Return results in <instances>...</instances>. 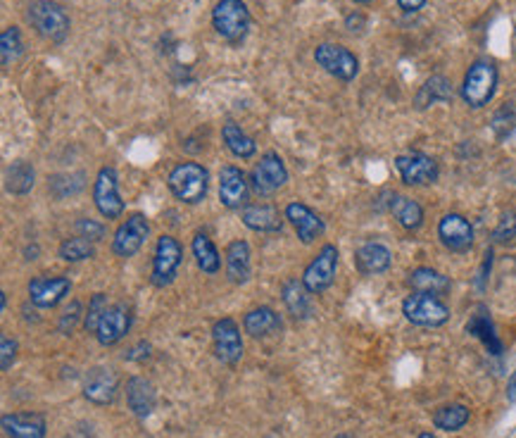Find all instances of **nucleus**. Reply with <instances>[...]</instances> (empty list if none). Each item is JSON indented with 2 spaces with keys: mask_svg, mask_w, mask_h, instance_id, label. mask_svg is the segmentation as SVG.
I'll return each mask as SVG.
<instances>
[{
  "mask_svg": "<svg viewBox=\"0 0 516 438\" xmlns=\"http://www.w3.org/2000/svg\"><path fill=\"white\" fill-rule=\"evenodd\" d=\"M284 215L285 219L291 222V226L295 229V233H298V239L302 241L305 246L314 243V241L319 239V236H324V232H327L324 219L314 213L312 207L305 206V203H300V200H295L291 206H285Z\"/></svg>",
  "mask_w": 516,
  "mask_h": 438,
  "instance_id": "obj_19",
  "label": "nucleus"
},
{
  "mask_svg": "<svg viewBox=\"0 0 516 438\" xmlns=\"http://www.w3.org/2000/svg\"><path fill=\"white\" fill-rule=\"evenodd\" d=\"M336 269H338V248L333 243H327L305 267L302 284L312 295H321L336 281Z\"/></svg>",
  "mask_w": 516,
  "mask_h": 438,
  "instance_id": "obj_9",
  "label": "nucleus"
},
{
  "mask_svg": "<svg viewBox=\"0 0 516 438\" xmlns=\"http://www.w3.org/2000/svg\"><path fill=\"white\" fill-rule=\"evenodd\" d=\"M314 62L319 65L324 72L340 79V82H353L357 72H360V60L353 50L338 43H319L314 48Z\"/></svg>",
  "mask_w": 516,
  "mask_h": 438,
  "instance_id": "obj_7",
  "label": "nucleus"
},
{
  "mask_svg": "<svg viewBox=\"0 0 516 438\" xmlns=\"http://www.w3.org/2000/svg\"><path fill=\"white\" fill-rule=\"evenodd\" d=\"M184 262V248L174 236L162 233L155 243V255H153V272H150V281L153 286L167 288L174 284L179 269Z\"/></svg>",
  "mask_w": 516,
  "mask_h": 438,
  "instance_id": "obj_5",
  "label": "nucleus"
},
{
  "mask_svg": "<svg viewBox=\"0 0 516 438\" xmlns=\"http://www.w3.org/2000/svg\"><path fill=\"white\" fill-rule=\"evenodd\" d=\"M212 346L219 363L236 364L243 357V336L241 327L232 317H222L212 324Z\"/></svg>",
  "mask_w": 516,
  "mask_h": 438,
  "instance_id": "obj_13",
  "label": "nucleus"
},
{
  "mask_svg": "<svg viewBox=\"0 0 516 438\" xmlns=\"http://www.w3.org/2000/svg\"><path fill=\"white\" fill-rule=\"evenodd\" d=\"M450 101H452V83H450L448 76L435 74L426 79V83L419 89L415 105L419 110H426L435 103H450Z\"/></svg>",
  "mask_w": 516,
  "mask_h": 438,
  "instance_id": "obj_31",
  "label": "nucleus"
},
{
  "mask_svg": "<svg viewBox=\"0 0 516 438\" xmlns=\"http://www.w3.org/2000/svg\"><path fill=\"white\" fill-rule=\"evenodd\" d=\"M497 91V67L490 60H476L462 82V101L471 110H481L493 101Z\"/></svg>",
  "mask_w": 516,
  "mask_h": 438,
  "instance_id": "obj_3",
  "label": "nucleus"
},
{
  "mask_svg": "<svg viewBox=\"0 0 516 438\" xmlns=\"http://www.w3.org/2000/svg\"><path fill=\"white\" fill-rule=\"evenodd\" d=\"M438 239L450 253H469L474 246V226L464 215L450 213L438 222Z\"/></svg>",
  "mask_w": 516,
  "mask_h": 438,
  "instance_id": "obj_16",
  "label": "nucleus"
},
{
  "mask_svg": "<svg viewBox=\"0 0 516 438\" xmlns=\"http://www.w3.org/2000/svg\"><path fill=\"white\" fill-rule=\"evenodd\" d=\"M354 3H360V5H367V3H372V0H354Z\"/></svg>",
  "mask_w": 516,
  "mask_h": 438,
  "instance_id": "obj_49",
  "label": "nucleus"
},
{
  "mask_svg": "<svg viewBox=\"0 0 516 438\" xmlns=\"http://www.w3.org/2000/svg\"><path fill=\"white\" fill-rule=\"evenodd\" d=\"M5 305H7V295H5V291L0 293V310H5Z\"/></svg>",
  "mask_w": 516,
  "mask_h": 438,
  "instance_id": "obj_47",
  "label": "nucleus"
},
{
  "mask_svg": "<svg viewBox=\"0 0 516 438\" xmlns=\"http://www.w3.org/2000/svg\"><path fill=\"white\" fill-rule=\"evenodd\" d=\"M150 343L141 341L138 346H134V348L129 350V353H124V360H129V363H143V360H148L150 357Z\"/></svg>",
  "mask_w": 516,
  "mask_h": 438,
  "instance_id": "obj_44",
  "label": "nucleus"
},
{
  "mask_svg": "<svg viewBox=\"0 0 516 438\" xmlns=\"http://www.w3.org/2000/svg\"><path fill=\"white\" fill-rule=\"evenodd\" d=\"M29 301L39 310H50L60 305L72 291V281L67 276H46L39 274L29 281Z\"/></svg>",
  "mask_w": 516,
  "mask_h": 438,
  "instance_id": "obj_14",
  "label": "nucleus"
},
{
  "mask_svg": "<svg viewBox=\"0 0 516 438\" xmlns=\"http://www.w3.org/2000/svg\"><path fill=\"white\" fill-rule=\"evenodd\" d=\"M36 184L34 164L27 160H14L5 167V191L13 196H27Z\"/></svg>",
  "mask_w": 516,
  "mask_h": 438,
  "instance_id": "obj_29",
  "label": "nucleus"
},
{
  "mask_svg": "<svg viewBox=\"0 0 516 438\" xmlns=\"http://www.w3.org/2000/svg\"><path fill=\"white\" fill-rule=\"evenodd\" d=\"M493 131H495V136L503 141V138H507L512 134V131L516 129V112L514 108H512L510 103L503 105V108L497 110L495 115H493Z\"/></svg>",
  "mask_w": 516,
  "mask_h": 438,
  "instance_id": "obj_38",
  "label": "nucleus"
},
{
  "mask_svg": "<svg viewBox=\"0 0 516 438\" xmlns=\"http://www.w3.org/2000/svg\"><path fill=\"white\" fill-rule=\"evenodd\" d=\"M134 315L127 302H115L105 310V315L101 317V324L95 328V338L101 346H115L129 334Z\"/></svg>",
  "mask_w": 516,
  "mask_h": 438,
  "instance_id": "obj_17",
  "label": "nucleus"
},
{
  "mask_svg": "<svg viewBox=\"0 0 516 438\" xmlns=\"http://www.w3.org/2000/svg\"><path fill=\"white\" fill-rule=\"evenodd\" d=\"M424 5H426V0H398V7H400L402 13H407V14L419 13Z\"/></svg>",
  "mask_w": 516,
  "mask_h": 438,
  "instance_id": "obj_45",
  "label": "nucleus"
},
{
  "mask_svg": "<svg viewBox=\"0 0 516 438\" xmlns=\"http://www.w3.org/2000/svg\"><path fill=\"white\" fill-rule=\"evenodd\" d=\"M27 20L36 34L53 43L65 41L72 29L67 10L55 0H34L27 10Z\"/></svg>",
  "mask_w": 516,
  "mask_h": 438,
  "instance_id": "obj_1",
  "label": "nucleus"
},
{
  "mask_svg": "<svg viewBox=\"0 0 516 438\" xmlns=\"http://www.w3.org/2000/svg\"><path fill=\"white\" fill-rule=\"evenodd\" d=\"M150 236V222L143 213H134L124 219L112 239V253L117 258H134Z\"/></svg>",
  "mask_w": 516,
  "mask_h": 438,
  "instance_id": "obj_12",
  "label": "nucleus"
},
{
  "mask_svg": "<svg viewBox=\"0 0 516 438\" xmlns=\"http://www.w3.org/2000/svg\"><path fill=\"white\" fill-rule=\"evenodd\" d=\"M241 219L250 232L279 233L284 229L285 215H281L276 207L267 206V203H252V206L243 207Z\"/></svg>",
  "mask_w": 516,
  "mask_h": 438,
  "instance_id": "obj_21",
  "label": "nucleus"
},
{
  "mask_svg": "<svg viewBox=\"0 0 516 438\" xmlns=\"http://www.w3.org/2000/svg\"><path fill=\"white\" fill-rule=\"evenodd\" d=\"M93 203L105 219H119L124 215V200L119 196V177L115 167H102L93 181Z\"/></svg>",
  "mask_w": 516,
  "mask_h": 438,
  "instance_id": "obj_10",
  "label": "nucleus"
},
{
  "mask_svg": "<svg viewBox=\"0 0 516 438\" xmlns=\"http://www.w3.org/2000/svg\"><path fill=\"white\" fill-rule=\"evenodd\" d=\"M127 405H129V410L136 415L138 419H145L153 415L155 410V386L148 381V379L143 377H131L127 381Z\"/></svg>",
  "mask_w": 516,
  "mask_h": 438,
  "instance_id": "obj_24",
  "label": "nucleus"
},
{
  "mask_svg": "<svg viewBox=\"0 0 516 438\" xmlns=\"http://www.w3.org/2000/svg\"><path fill=\"white\" fill-rule=\"evenodd\" d=\"M507 400H510V403H516V370L512 372L510 383H507Z\"/></svg>",
  "mask_w": 516,
  "mask_h": 438,
  "instance_id": "obj_46",
  "label": "nucleus"
},
{
  "mask_svg": "<svg viewBox=\"0 0 516 438\" xmlns=\"http://www.w3.org/2000/svg\"><path fill=\"white\" fill-rule=\"evenodd\" d=\"M167 186L174 193V198L186 203V206H197L203 203L210 188V174L203 164L197 162H181L170 171Z\"/></svg>",
  "mask_w": 516,
  "mask_h": 438,
  "instance_id": "obj_2",
  "label": "nucleus"
},
{
  "mask_svg": "<svg viewBox=\"0 0 516 438\" xmlns=\"http://www.w3.org/2000/svg\"><path fill=\"white\" fill-rule=\"evenodd\" d=\"M83 188V174H57V177L48 179V191L53 193L55 198H67L74 196Z\"/></svg>",
  "mask_w": 516,
  "mask_h": 438,
  "instance_id": "obj_37",
  "label": "nucleus"
},
{
  "mask_svg": "<svg viewBox=\"0 0 516 438\" xmlns=\"http://www.w3.org/2000/svg\"><path fill=\"white\" fill-rule=\"evenodd\" d=\"M82 322V302L79 301H72L69 302V308L62 312L60 317V324H57V328H60V334L65 336H72L74 334L76 324Z\"/></svg>",
  "mask_w": 516,
  "mask_h": 438,
  "instance_id": "obj_41",
  "label": "nucleus"
},
{
  "mask_svg": "<svg viewBox=\"0 0 516 438\" xmlns=\"http://www.w3.org/2000/svg\"><path fill=\"white\" fill-rule=\"evenodd\" d=\"M248 196H250V184L245 171L236 164H226L219 171V203L226 210H241L248 206Z\"/></svg>",
  "mask_w": 516,
  "mask_h": 438,
  "instance_id": "obj_15",
  "label": "nucleus"
},
{
  "mask_svg": "<svg viewBox=\"0 0 516 438\" xmlns=\"http://www.w3.org/2000/svg\"><path fill=\"white\" fill-rule=\"evenodd\" d=\"M0 426L7 438H46L48 422L41 412H10L3 415Z\"/></svg>",
  "mask_w": 516,
  "mask_h": 438,
  "instance_id": "obj_20",
  "label": "nucleus"
},
{
  "mask_svg": "<svg viewBox=\"0 0 516 438\" xmlns=\"http://www.w3.org/2000/svg\"><path fill=\"white\" fill-rule=\"evenodd\" d=\"M285 181H288V170H285V162L279 153H265L259 162L255 164V170L250 174V186L252 191L267 198V196H274V193L284 188Z\"/></svg>",
  "mask_w": 516,
  "mask_h": 438,
  "instance_id": "obj_8",
  "label": "nucleus"
},
{
  "mask_svg": "<svg viewBox=\"0 0 516 438\" xmlns=\"http://www.w3.org/2000/svg\"><path fill=\"white\" fill-rule=\"evenodd\" d=\"M402 315L415 327H442L450 320V308L441 295L412 293L402 302Z\"/></svg>",
  "mask_w": 516,
  "mask_h": 438,
  "instance_id": "obj_6",
  "label": "nucleus"
},
{
  "mask_svg": "<svg viewBox=\"0 0 516 438\" xmlns=\"http://www.w3.org/2000/svg\"><path fill=\"white\" fill-rule=\"evenodd\" d=\"M310 291L302 284V279H291L284 281V286H281V301H284L285 310L291 312L295 320H307V317L312 315V301H310Z\"/></svg>",
  "mask_w": 516,
  "mask_h": 438,
  "instance_id": "obj_27",
  "label": "nucleus"
},
{
  "mask_svg": "<svg viewBox=\"0 0 516 438\" xmlns=\"http://www.w3.org/2000/svg\"><path fill=\"white\" fill-rule=\"evenodd\" d=\"M407 284L415 293L445 295L450 291L448 276L438 272V269H431V267H416L415 272L409 274Z\"/></svg>",
  "mask_w": 516,
  "mask_h": 438,
  "instance_id": "obj_30",
  "label": "nucleus"
},
{
  "mask_svg": "<svg viewBox=\"0 0 516 438\" xmlns=\"http://www.w3.org/2000/svg\"><path fill=\"white\" fill-rule=\"evenodd\" d=\"M336 438H350V436H345V434H340V436H336Z\"/></svg>",
  "mask_w": 516,
  "mask_h": 438,
  "instance_id": "obj_50",
  "label": "nucleus"
},
{
  "mask_svg": "<svg viewBox=\"0 0 516 438\" xmlns=\"http://www.w3.org/2000/svg\"><path fill=\"white\" fill-rule=\"evenodd\" d=\"M226 260V276L232 284L241 286V284H248L252 274V262H250V246L245 241L236 239L232 241L224 250Z\"/></svg>",
  "mask_w": 516,
  "mask_h": 438,
  "instance_id": "obj_23",
  "label": "nucleus"
},
{
  "mask_svg": "<svg viewBox=\"0 0 516 438\" xmlns=\"http://www.w3.org/2000/svg\"><path fill=\"white\" fill-rule=\"evenodd\" d=\"M22 53H24V39H22L20 29H3V34H0V60H3V67H10L13 62L20 60Z\"/></svg>",
  "mask_w": 516,
  "mask_h": 438,
  "instance_id": "obj_35",
  "label": "nucleus"
},
{
  "mask_svg": "<svg viewBox=\"0 0 516 438\" xmlns=\"http://www.w3.org/2000/svg\"><path fill=\"white\" fill-rule=\"evenodd\" d=\"M60 258L65 262H83L91 260L95 255L93 241L83 239V236H74V239H65L60 243Z\"/></svg>",
  "mask_w": 516,
  "mask_h": 438,
  "instance_id": "obj_36",
  "label": "nucleus"
},
{
  "mask_svg": "<svg viewBox=\"0 0 516 438\" xmlns=\"http://www.w3.org/2000/svg\"><path fill=\"white\" fill-rule=\"evenodd\" d=\"M243 328L252 338H269L281 331V317L269 305H259L243 317Z\"/></svg>",
  "mask_w": 516,
  "mask_h": 438,
  "instance_id": "obj_26",
  "label": "nucleus"
},
{
  "mask_svg": "<svg viewBox=\"0 0 516 438\" xmlns=\"http://www.w3.org/2000/svg\"><path fill=\"white\" fill-rule=\"evenodd\" d=\"M190 250H193V258H196V265L200 267V272L212 276V274H217L222 269V255H219L217 246L212 243V239H207L205 233H196L193 236Z\"/></svg>",
  "mask_w": 516,
  "mask_h": 438,
  "instance_id": "obj_32",
  "label": "nucleus"
},
{
  "mask_svg": "<svg viewBox=\"0 0 516 438\" xmlns=\"http://www.w3.org/2000/svg\"><path fill=\"white\" fill-rule=\"evenodd\" d=\"M469 419H471V412L467 405L452 403V405H442V407L435 410L433 425H435V429H442V432H459V429H462Z\"/></svg>",
  "mask_w": 516,
  "mask_h": 438,
  "instance_id": "obj_34",
  "label": "nucleus"
},
{
  "mask_svg": "<svg viewBox=\"0 0 516 438\" xmlns=\"http://www.w3.org/2000/svg\"><path fill=\"white\" fill-rule=\"evenodd\" d=\"M76 232H79V236H83V239L93 241V243L105 239V226H102L101 222H95V219H79V222H76Z\"/></svg>",
  "mask_w": 516,
  "mask_h": 438,
  "instance_id": "obj_43",
  "label": "nucleus"
},
{
  "mask_svg": "<svg viewBox=\"0 0 516 438\" xmlns=\"http://www.w3.org/2000/svg\"><path fill=\"white\" fill-rule=\"evenodd\" d=\"M119 390V377L112 367H93L83 377V396L95 405L115 403Z\"/></svg>",
  "mask_w": 516,
  "mask_h": 438,
  "instance_id": "obj_18",
  "label": "nucleus"
},
{
  "mask_svg": "<svg viewBox=\"0 0 516 438\" xmlns=\"http://www.w3.org/2000/svg\"><path fill=\"white\" fill-rule=\"evenodd\" d=\"M395 170L400 174L402 184L407 186H431L441 177L438 160H433L426 153H407L395 158Z\"/></svg>",
  "mask_w": 516,
  "mask_h": 438,
  "instance_id": "obj_11",
  "label": "nucleus"
},
{
  "mask_svg": "<svg viewBox=\"0 0 516 438\" xmlns=\"http://www.w3.org/2000/svg\"><path fill=\"white\" fill-rule=\"evenodd\" d=\"M467 331L471 336H476L478 341L488 348L490 355H503V341H500V336L495 334V324L490 320V312L485 305H478L474 310V315H471L469 324H467Z\"/></svg>",
  "mask_w": 516,
  "mask_h": 438,
  "instance_id": "obj_25",
  "label": "nucleus"
},
{
  "mask_svg": "<svg viewBox=\"0 0 516 438\" xmlns=\"http://www.w3.org/2000/svg\"><path fill=\"white\" fill-rule=\"evenodd\" d=\"M17 350H20V343L14 341L13 336H0V370L7 372L13 367L14 360H17Z\"/></svg>",
  "mask_w": 516,
  "mask_h": 438,
  "instance_id": "obj_42",
  "label": "nucleus"
},
{
  "mask_svg": "<svg viewBox=\"0 0 516 438\" xmlns=\"http://www.w3.org/2000/svg\"><path fill=\"white\" fill-rule=\"evenodd\" d=\"M493 239L497 243H510L516 239V210H507L503 213L500 222H497L495 232H493Z\"/></svg>",
  "mask_w": 516,
  "mask_h": 438,
  "instance_id": "obj_40",
  "label": "nucleus"
},
{
  "mask_svg": "<svg viewBox=\"0 0 516 438\" xmlns=\"http://www.w3.org/2000/svg\"><path fill=\"white\" fill-rule=\"evenodd\" d=\"M109 308L108 295L105 293H95L89 302V310H86V315H83V328L89 331V334H95V328L101 324V317L105 315V310Z\"/></svg>",
  "mask_w": 516,
  "mask_h": 438,
  "instance_id": "obj_39",
  "label": "nucleus"
},
{
  "mask_svg": "<svg viewBox=\"0 0 516 438\" xmlns=\"http://www.w3.org/2000/svg\"><path fill=\"white\" fill-rule=\"evenodd\" d=\"M419 438H435L433 434H419Z\"/></svg>",
  "mask_w": 516,
  "mask_h": 438,
  "instance_id": "obj_48",
  "label": "nucleus"
},
{
  "mask_svg": "<svg viewBox=\"0 0 516 438\" xmlns=\"http://www.w3.org/2000/svg\"><path fill=\"white\" fill-rule=\"evenodd\" d=\"M354 265H357L360 274H364V276H376V274H383L390 269V265H393V253H390L383 243L369 241V243H364V246L354 253Z\"/></svg>",
  "mask_w": 516,
  "mask_h": 438,
  "instance_id": "obj_22",
  "label": "nucleus"
},
{
  "mask_svg": "<svg viewBox=\"0 0 516 438\" xmlns=\"http://www.w3.org/2000/svg\"><path fill=\"white\" fill-rule=\"evenodd\" d=\"M388 210L398 219V224H400L402 229H407V232H416V229L424 224V207L419 206L415 198L393 193L390 200H388Z\"/></svg>",
  "mask_w": 516,
  "mask_h": 438,
  "instance_id": "obj_28",
  "label": "nucleus"
},
{
  "mask_svg": "<svg viewBox=\"0 0 516 438\" xmlns=\"http://www.w3.org/2000/svg\"><path fill=\"white\" fill-rule=\"evenodd\" d=\"M222 138H224V145L229 148L233 158L238 160H250L255 153H258V144H255V138L248 136L238 124L226 122L222 127Z\"/></svg>",
  "mask_w": 516,
  "mask_h": 438,
  "instance_id": "obj_33",
  "label": "nucleus"
},
{
  "mask_svg": "<svg viewBox=\"0 0 516 438\" xmlns=\"http://www.w3.org/2000/svg\"><path fill=\"white\" fill-rule=\"evenodd\" d=\"M252 24L250 10L243 0H219L212 10V27L224 41L241 43Z\"/></svg>",
  "mask_w": 516,
  "mask_h": 438,
  "instance_id": "obj_4",
  "label": "nucleus"
}]
</instances>
